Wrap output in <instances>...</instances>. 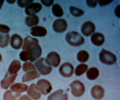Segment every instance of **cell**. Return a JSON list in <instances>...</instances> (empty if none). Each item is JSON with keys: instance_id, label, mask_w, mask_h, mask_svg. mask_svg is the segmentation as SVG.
<instances>
[{"instance_id": "cell-1", "label": "cell", "mask_w": 120, "mask_h": 100, "mask_svg": "<svg viewBox=\"0 0 120 100\" xmlns=\"http://www.w3.org/2000/svg\"><path fill=\"white\" fill-rule=\"evenodd\" d=\"M22 48L27 52L31 62L39 59L42 55V48L39 44V40L33 37L27 36L24 39Z\"/></svg>"}, {"instance_id": "cell-2", "label": "cell", "mask_w": 120, "mask_h": 100, "mask_svg": "<svg viewBox=\"0 0 120 100\" xmlns=\"http://www.w3.org/2000/svg\"><path fill=\"white\" fill-rule=\"evenodd\" d=\"M66 42L73 47L80 46L84 43V37L76 31H70L65 36Z\"/></svg>"}, {"instance_id": "cell-3", "label": "cell", "mask_w": 120, "mask_h": 100, "mask_svg": "<svg viewBox=\"0 0 120 100\" xmlns=\"http://www.w3.org/2000/svg\"><path fill=\"white\" fill-rule=\"evenodd\" d=\"M99 59L101 63L108 66L113 65L117 62L116 55L113 54L112 52L104 49L101 50V51L100 52Z\"/></svg>"}, {"instance_id": "cell-4", "label": "cell", "mask_w": 120, "mask_h": 100, "mask_svg": "<svg viewBox=\"0 0 120 100\" xmlns=\"http://www.w3.org/2000/svg\"><path fill=\"white\" fill-rule=\"evenodd\" d=\"M70 88L71 89V93L72 96L76 97H82L85 93V86L84 84L78 80H75L72 81L70 84Z\"/></svg>"}, {"instance_id": "cell-5", "label": "cell", "mask_w": 120, "mask_h": 100, "mask_svg": "<svg viewBox=\"0 0 120 100\" xmlns=\"http://www.w3.org/2000/svg\"><path fill=\"white\" fill-rule=\"evenodd\" d=\"M35 66L36 69L38 70V72L40 73V75H47L50 74L52 71V67L47 65L45 58H39V59H37V62H35Z\"/></svg>"}, {"instance_id": "cell-6", "label": "cell", "mask_w": 120, "mask_h": 100, "mask_svg": "<svg viewBox=\"0 0 120 100\" xmlns=\"http://www.w3.org/2000/svg\"><path fill=\"white\" fill-rule=\"evenodd\" d=\"M37 88L43 95H48L52 90V85L50 81L45 79H41L36 83Z\"/></svg>"}, {"instance_id": "cell-7", "label": "cell", "mask_w": 120, "mask_h": 100, "mask_svg": "<svg viewBox=\"0 0 120 100\" xmlns=\"http://www.w3.org/2000/svg\"><path fill=\"white\" fill-rule=\"evenodd\" d=\"M60 57L59 54L55 51H51L49 53L45 59V62L50 67H57L60 63Z\"/></svg>"}, {"instance_id": "cell-8", "label": "cell", "mask_w": 120, "mask_h": 100, "mask_svg": "<svg viewBox=\"0 0 120 100\" xmlns=\"http://www.w3.org/2000/svg\"><path fill=\"white\" fill-rule=\"evenodd\" d=\"M74 72L73 66L70 63H64L59 67V73L64 77H70Z\"/></svg>"}, {"instance_id": "cell-9", "label": "cell", "mask_w": 120, "mask_h": 100, "mask_svg": "<svg viewBox=\"0 0 120 100\" xmlns=\"http://www.w3.org/2000/svg\"><path fill=\"white\" fill-rule=\"evenodd\" d=\"M42 8L43 6L41 4L38 2H33L25 8V12L27 16H34L39 12H41Z\"/></svg>"}, {"instance_id": "cell-10", "label": "cell", "mask_w": 120, "mask_h": 100, "mask_svg": "<svg viewBox=\"0 0 120 100\" xmlns=\"http://www.w3.org/2000/svg\"><path fill=\"white\" fill-rule=\"evenodd\" d=\"M68 28V23L64 19H58L55 20L52 24V29L56 33H63Z\"/></svg>"}, {"instance_id": "cell-11", "label": "cell", "mask_w": 120, "mask_h": 100, "mask_svg": "<svg viewBox=\"0 0 120 100\" xmlns=\"http://www.w3.org/2000/svg\"><path fill=\"white\" fill-rule=\"evenodd\" d=\"M96 30V25L92 21H86L81 26V32L86 37H88L93 34Z\"/></svg>"}, {"instance_id": "cell-12", "label": "cell", "mask_w": 120, "mask_h": 100, "mask_svg": "<svg viewBox=\"0 0 120 100\" xmlns=\"http://www.w3.org/2000/svg\"><path fill=\"white\" fill-rule=\"evenodd\" d=\"M91 96L94 100H101L105 96V90L101 85H95L91 89Z\"/></svg>"}, {"instance_id": "cell-13", "label": "cell", "mask_w": 120, "mask_h": 100, "mask_svg": "<svg viewBox=\"0 0 120 100\" xmlns=\"http://www.w3.org/2000/svg\"><path fill=\"white\" fill-rule=\"evenodd\" d=\"M68 96L67 93L62 89H58L49 96L47 100H68Z\"/></svg>"}, {"instance_id": "cell-14", "label": "cell", "mask_w": 120, "mask_h": 100, "mask_svg": "<svg viewBox=\"0 0 120 100\" xmlns=\"http://www.w3.org/2000/svg\"><path fill=\"white\" fill-rule=\"evenodd\" d=\"M17 76V75H11L7 73L4 79L1 81L0 83V85L1 88L3 89H8L9 88H10L12 85L13 84L14 81H15L16 77Z\"/></svg>"}, {"instance_id": "cell-15", "label": "cell", "mask_w": 120, "mask_h": 100, "mask_svg": "<svg viewBox=\"0 0 120 100\" xmlns=\"http://www.w3.org/2000/svg\"><path fill=\"white\" fill-rule=\"evenodd\" d=\"M27 95L33 100H39L41 98L42 94L39 91L35 83L31 84L27 89Z\"/></svg>"}, {"instance_id": "cell-16", "label": "cell", "mask_w": 120, "mask_h": 100, "mask_svg": "<svg viewBox=\"0 0 120 100\" xmlns=\"http://www.w3.org/2000/svg\"><path fill=\"white\" fill-rule=\"evenodd\" d=\"M10 45L12 48L15 50H19L20 48L22 47L23 39L21 38V36L18 34L12 35L10 38Z\"/></svg>"}, {"instance_id": "cell-17", "label": "cell", "mask_w": 120, "mask_h": 100, "mask_svg": "<svg viewBox=\"0 0 120 100\" xmlns=\"http://www.w3.org/2000/svg\"><path fill=\"white\" fill-rule=\"evenodd\" d=\"M31 34L33 38H43L47 35V29L43 26L37 25L31 27Z\"/></svg>"}, {"instance_id": "cell-18", "label": "cell", "mask_w": 120, "mask_h": 100, "mask_svg": "<svg viewBox=\"0 0 120 100\" xmlns=\"http://www.w3.org/2000/svg\"><path fill=\"white\" fill-rule=\"evenodd\" d=\"M21 68V64L19 60L15 59L10 63L8 70V73L9 75H17V73L20 71Z\"/></svg>"}, {"instance_id": "cell-19", "label": "cell", "mask_w": 120, "mask_h": 100, "mask_svg": "<svg viewBox=\"0 0 120 100\" xmlns=\"http://www.w3.org/2000/svg\"><path fill=\"white\" fill-rule=\"evenodd\" d=\"M91 42L96 46H101L105 42V37L101 33H94L91 36Z\"/></svg>"}, {"instance_id": "cell-20", "label": "cell", "mask_w": 120, "mask_h": 100, "mask_svg": "<svg viewBox=\"0 0 120 100\" xmlns=\"http://www.w3.org/2000/svg\"><path fill=\"white\" fill-rule=\"evenodd\" d=\"M40 75V73L37 71H31L29 72H26V73H25L22 77V81L23 83L29 82L39 78Z\"/></svg>"}, {"instance_id": "cell-21", "label": "cell", "mask_w": 120, "mask_h": 100, "mask_svg": "<svg viewBox=\"0 0 120 100\" xmlns=\"http://www.w3.org/2000/svg\"><path fill=\"white\" fill-rule=\"evenodd\" d=\"M28 88V85L27 84H25V83H13L10 87V90L15 93H21L27 92Z\"/></svg>"}, {"instance_id": "cell-22", "label": "cell", "mask_w": 120, "mask_h": 100, "mask_svg": "<svg viewBox=\"0 0 120 100\" xmlns=\"http://www.w3.org/2000/svg\"><path fill=\"white\" fill-rule=\"evenodd\" d=\"M86 77L88 78V79L93 81V80H96L98 79V77L100 75V71L97 67H90L86 72Z\"/></svg>"}, {"instance_id": "cell-23", "label": "cell", "mask_w": 120, "mask_h": 100, "mask_svg": "<svg viewBox=\"0 0 120 100\" xmlns=\"http://www.w3.org/2000/svg\"><path fill=\"white\" fill-rule=\"evenodd\" d=\"M39 23V17L37 15L27 16L25 18V24L28 27H33L37 26Z\"/></svg>"}, {"instance_id": "cell-24", "label": "cell", "mask_w": 120, "mask_h": 100, "mask_svg": "<svg viewBox=\"0 0 120 100\" xmlns=\"http://www.w3.org/2000/svg\"><path fill=\"white\" fill-rule=\"evenodd\" d=\"M77 60L82 63H84L88 61L90 58V55L88 52L86 50H80L78 52L76 55Z\"/></svg>"}, {"instance_id": "cell-25", "label": "cell", "mask_w": 120, "mask_h": 100, "mask_svg": "<svg viewBox=\"0 0 120 100\" xmlns=\"http://www.w3.org/2000/svg\"><path fill=\"white\" fill-rule=\"evenodd\" d=\"M10 41V35L9 33L0 34V47L5 48L8 46Z\"/></svg>"}, {"instance_id": "cell-26", "label": "cell", "mask_w": 120, "mask_h": 100, "mask_svg": "<svg viewBox=\"0 0 120 100\" xmlns=\"http://www.w3.org/2000/svg\"><path fill=\"white\" fill-rule=\"evenodd\" d=\"M52 13L56 17H60L64 15L63 9L58 4H54L52 5Z\"/></svg>"}, {"instance_id": "cell-27", "label": "cell", "mask_w": 120, "mask_h": 100, "mask_svg": "<svg viewBox=\"0 0 120 100\" xmlns=\"http://www.w3.org/2000/svg\"><path fill=\"white\" fill-rule=\"evenodd\" d=\"M88 69V66L86 63H80L76 66V69L74 70V73L76 74V76H81L86 72Z\"/></svg>"}, {"instance_id": "cell-28", "label": "cell", "mask_w": 120, "mask_h": 100, "mask_svg": "<svg viewBox=\"0 0 120 100\" xmlns=\"http://www.w3.org/2000/svg\"><path fill=\"white\" fill-rule=\"evenodd\" d=\"M70 12L72 16H74V17H81L84 14V12L80 9V8H76L74 6H70Z\"/></svg>"}, {"instance_id": "cell-29", "label": "cell", "mask_w": 120, "mask_h": 100, "mask_svg": "<svg viewBox=\"0 0 120 100\" xmlns=\"http://www.w3.org/2000/svg\"><path fill=\"white\" fill-rule=\"evenodd\" d=\"M22 68H23V71H25V72H29L31 71H37L35 65L31 62H25L23 66H22Z\"/></svg>"}, {"instance_id": "cell-30", "label": "cell", "mask_w": 120, "mask_h": 100, "mask_svg": "<svg viewBox=\"0 0 120 100\" xmlns=\"http://www.w3.org/2000/svg\"><path fill=\"white\" fill-rule=\"evenodd\" d=\"M4 100H17L16 96L11 90H7L3 96Z\"/></svg>"}, {"instance_id": "cell-31", "label": "cell", "mask_w": 120, "mask_h": 100, "mask_svg": "<svg viewBox=\"0 0 120 100\" xmlns=\"http://www.w3.org/2000/svg\"><path fill=\"white\" fill-rule=\"evenodd\" d=\"M17 5L20 8H26L27 5L33 2V0H18L17 1Z\"/></svg>"}, {"instance_id": "cell-32", "label": "cell", "mask_w": 120, "mask_h": 100, "mask_svg": "<svg viewBox=\"0 0 120 100\" xmlns=\"http://www.w3.org/2000/svg\"><path fill=\"white\" fill-rule=\"evenodd\" d=\"M19 59L24 62H27L28 60H29V55L27 54V52L25 50H23L22 51H21L19 54Z\"/></svg>"}, {"instance_id": "cell-33", "label": "cell", "mask_w": 120, "mask_h": 100, "mask_svg": "<svg viewBox=\"0 0 120 100\" xmlns=\"http://www.w3.org/2000/svg\"><path fill=\"white\" fill-rule=\"evenodd\" d=\"M11 31L10 27L5 24H1L0 23V33H9Z\"/></svg>"}, {"instance_id": "cell-34", "label": "cell", "mask_w": 120, "mask_h": 100, "mask_svg": "<svg viewBox=\"0 0 120 100\" xmlns=\"http://www.w3.org/2000/svg\"><path fill=\"white\" fill-rule=\"evenodd\" d=\"M86 4L90 8H96L98 5V1L96 0H88V1H86Z\"/></svg>"}, {"instance_id": "cell-35", "label": "cell", "mask_w": 120, "mask_h": 100, "mask_svg": "<svg viewBox=\"0 0 120 100\" xmlns=\"http://www.w3.org/2000/svg\"><path fill=\"white\" fill-rule=\"evenodd\" d=\"M41 2L46 7H50L54 5V0H41Z\"/></svg>"}, {"instance_id": "cell-36", "label": "cell", "mask_w": 120, "mask_h": 100, "mask_svg": "<svg viewBox=\"0 0 120 100\" xmlns=\"http://www.w3.org/2000/svg\"><path fill=\"white\" fill-rule=\"evenodd\" d=\"M113 1H106V0H100V1H98V4H99L100 6H105V5H107L108 4H111Z\"/></svg>"}, {"instance_id": "cell-37", "label": "cell", "mask_w": 120, "mask_h": 100, "mask_svg": "<svg viewBox=\"0 0 120 100\" xmlns=\"http://www.w3.org/2000/svg\"><path fill=\"white\" fill-rule=\"evenodd\" d=\"M120 5H117L116 7V8L115 9V11H114V13H115V15L118 17V18H120Z\"/></svg>"}, {"instance_id": "cell-38", "label": "cell", "mask_w": 120, "mask_h": 100, "mask_svg": "<svg viewBox=\"0 0 120 100\" xmlns=\"http://www.w3.org/2000/svg\"><path fill=\"white\" fill-rule=\"evenodd\" d=\"M19 100H32V99H31L28 96L25 95V96H22L19 99Z\"/></svg>"}, {"instance_id": "cell-39", "label": "cell", "mask_w": 120, "mask_h": 100, "mask_svg": "<svg viewBox=\"0 0 120 100\" xmlns=\"http://www.w3.org/2000/svg\"><path fill=\"white\" fill-rule=\"evenodd\" d=\"M4 2H5V1H0V9L2 8V6L4 5Z\"/></svg>"}, {"instance_id": "cell-40", "label": "cell", "mask_w": 120, "mask_h": 100, "mask_svg": "<svg viewBox=\"0 0 120 100\" xmlns=\"http://www.w3.org/2000/svg\"><path fill=\"white\" fill-rule=\"evenodd\" d=\"M7 2H8V4H13L15 2V1L14 0V1H6Z\"/></svg>"}, {"instance_id": "cell-41", "label": "cell", "mask_w": 120, "mask_h": 100, "mask_svg": "<svg viewBox=\"0 0 120 100\" xmlns=\"http://www.w3.org/2000/svg\"><path fill=\"white\" fill-rule=\"evenodd\" d=\"M1 60H2V55H1V54H0V62H1Z\"/></svg>"}]
</instances>
